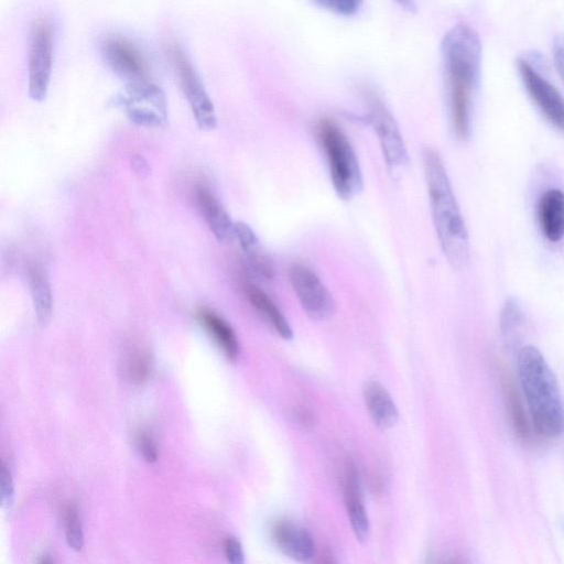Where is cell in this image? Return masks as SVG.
Segmentation results:
<instances>
[{"label": "cell", "instance_id": "1", "mask_svg": "<svg viewBox=\"0 0 564 564\" xmlns=\"http://www.w3.org/2000/svg\"><path fill=\"white\" fill-rule=\"evenodd\" d=\"M441 52L452 127L455 135L464 140L470 133L473 98L480 75L479 35L467 24H456L444 34Z\"/></svg>", "mask_w": 564, "mask_h": 564}, {"label": "cell", "instance_id": "2", "mask_svg": "<svg viewBox=\"0 0 564 564\" xmlns=\"http://www.w3.org/2000/svg\"><path fill=\"white\" fill-rule=\"evenodd\" d=\"M423 166L442 251L453 268L463 269L469 260V240L446 169L438 153L431 148L423 152Z\"/></svg>", "mask_w": 564, "mask_h": 564}, {"label": "cell", "instance_id": "3", "mask_svg": "<svg viewBox=\"0 0 564 564\" xmlns=\"http://www.w3.org/2000/svg\"><path fill=\"white\" fill-rule=\"evenodd\" d=\"M517 369L533 429L543 437L560 436L564 432V405L556 376L544 356L534 346H523Z\"/></svg>", "mask_w": 564, "mask_h": 564}, {"label": "cell", "instance_id": "4", "mask_svg": "<svg viewBox=\"0 0 564 564\" xmlns=\"http://www.w3.org/2000/svg\"><path fill=\"white\" fill-rule=\"evenodd\" d=\"M316 133L327 159L332 183L337 195L345 200L352 198L362 188V176L348 138L329 118L318 121Z\"/></svg>", "mask_w": 564, "mask_h": 564}, {"label": "cell", "instance_id": "5", "mask_svg": "<svg viewBox=\"0 0 564 564\" xmlns=\"http://www.w3.org/2000/svg\"><path fill=\"white\" fill-rule=\"evenodd\" d=\"M165 54L198 128L205 131L215 129L217 117L214 104L188 55L175 41L165 44Z\"/></svg>", "mask_w": 564, "mask_h": 564}, {"label": "cell", "instance_id": "6", "mask_svg": "<svg viewBox=\"0 0 564 564\" xmlns=\"http://www.w3.org/2000/svg\"><path fill=\"white\" fill-rule=\"evenodd\" d=\"M55 31L46 18L36 19L30 31L28 94L34 101L45 100L54 61Z\"/></svg>", "mask_w": 564, "mask_h": 564}, {"label": "cell", "instance_id": "7", "mask_svg": "<svg viewBox=\"0 0 564 564\" xmlns=\"http://www.w3.org/2000/svg\"><path fill=\"white\" fill-rule=\"evenodd\" d=\"M128 118L143 127H160L167 119V101L164 91L151 80L126 84L115 97Z\"/></svg>", "mask_w": 564, "mask_h": 564}, {"label": "cell", "instance_id": "8", "mask_svg": "<svg viewBox=\"0 0 564 564\" xmlns=\"http://www.w3.org/2000/svg\"><path fill=\"white\" fill-rule=\"evenodd\" d=\"M517 69L523 87L542 117L564 134V97L527 59L517 62Z\"/></svg>", "mask_w": 564, "mask_h": 564}, {"label": "cell", "instance_id": "9", "mask_svg": "<svg viewBox=\"0 0 564 564\" xmlns=\"http://www.w3.org/2000/svg\"><path fill=\"white\" fill-rule=\"evenodd\" d=\"M100 54L108 68L126 84L150 80V67L144 54L128 37L106 35L100 42Z\"/></svg>", "mask_w": 564, "mask_h": 564}, {"label": "cell", "instance_id": "10", "mask_svg": "<svg viewBox=\"0 0 564 564\" xmlns=\"http://www.w3.org/2000/svg\"><path fill=\"white\" fill-rule=\"evenodd\" d=\"M368 121L373 127L387 164L398 167L406 163L408 153L398 124L380 96L368 89L364 94Z\"/></svg>", "mask_w": 564, "mask_h": 564}, {"label": "cell", "instance_id": "11", "mask_svg": "<svg viewBox=\"0 0 564 564\" xmlns=\"http://www.w3.org/2000/svg\"><path fill=\"white\" fill-rule=\"evenodd\" d=\"M289 280L306 315L314 321H326L335 313V302L318 275L303 263L289 268Z\"/></svg>", "mask_w": 564, "mask_h": 564}, {"label": "cell", "instance_id": "12", "mask_svg": "<svg viewBox=\"0 0 564 564\" xmlns=\"http://www.w3.org/2000/svg\"><path fill=\"white\" fill-rule=\"evenodd\" d=\"M270 536L284 555L295 561L306 562L315 554V543L311 533L292 520L280 519L273 522Z\"/></svg>", "mask_w": 564, "mask_h": 564}, {"label": "cell", "instance_id": "13", "mask_svg": "<svg viewBox=\"0 0 564 564\" xmlns=\"http://www.w3.org/2000/svg\"><path fill=\"white\" fill-rule=\"evenodd\" d=\"M536 218L547 240L556 242L564 237V193L561 189L550 188L540 196Z\"/></svg>", "mask_w": 564, "mask_h": 564}, {"label": "cell", "instance_id": "14", "mask_svg": "<svg viewBox=\"0 0 564 564\" xmlns=\"http://www.w3.org/2000/svg\"><path fill=\"white\" fill-rule=\"evenodd\" d=\"M364 399L369 415L377 427L389 430L398 422V409L387 389L376 380L364 386Z\"/></svg>", "mask_w": 564, "mask_h": 564}, {"label": "cell", "instance_id": "15", "mask_svg": "<svg viewBox=\"0 0 564 564\" xmlns=\"http://www.w3.org/2000/svg\"><path fill=\"white\" fill-rule=\"evenodd\" d=\"M345 505L351 529L358 541L365 543L369 538V519L364 506L359 478L355 468L349 467L345 476Z\"/></svg>", "mask_w": 564, "mask_h": 564}, {"label": "cell", "instance_id": "16", "mask_svg": "<svg viewBox=\"0 0 564 564\" xmlns=\"http://www.w3.org/2000/svg\"><path fill=\"white\" fill-rule=\"evenodd\" d=\"M196 197L202 215L216 239L221 242L230 240L234 237L235 223L223 204L205 187L197 188Z\"/></svg>", "mask_w": 564, "mask_h": 564}, {"label": "cell", "instance_id": "17", "mask_svg": "<svg viewBox=\"0 0 564 564\" xmlns=\"http://www.w3.org/2000/svg\"><path fill=\"white\" fill-rule=\"evenodd\" d=\"M28 273L36 318L39 324L44 326L48 323L53 308L51 283L45 270L37 263H30Z\"/></svg>", "mask_w": 564, "mask_h": 564}, {"label": "cell", "instance_id": "18", "mask_svg": "<svg viewBox=\"0 0 564 564\" xmlns=\"http://www.w3.org/2000/svg\"><path fill=\"white\" fill-rule=\"evenodd\" d=\"M243 291L251 305L272 325L275 332L282 338L290 339L293 334L291 326L268 294L250 282L243 284Z\"/></svg>", "mask_w": 564, "mask_h": 564}, {"label": "cell", "instance_id": "19", "mask_svg": "<svg viewBox=\"0 0 564 564\" xmlns=\"http://www.w3.org/2000/svg\"><path fill=\"white\" fill-rule=\"evenodd\" d=\"M197 315L226 357L235 361L239 354V344L232 327L212 310L202 308Z\"/></svg>", "mask_w": 564, "mask_h": 564}, {"label": "cell", "instance_id": "20", "mask_svg": "<svg viewBox=\"0 0 564 564\" xmlns=\"http://www.w3.org/2000/svg\"><path fill=\"white\" fill-rule=\"evenodd\" d=\"M153 370V357L145 348L134 347L130 349L123 360L126 378L134 383L145 382Z\"/></svg>", "mask_w": 564, "mask_h": 564}, {"label": "cell", "instance_id": "21", "mask_svg": "<svg viewBox=\"0 0 564 564\" xmlns=\"http://www.w3.org/2000/svg\"><path fill=\"white\" fill-rule=\"evenodd\" d=\"M502 390L506 400V406L510 416V421L516 433L519 437L527 440L530 438V423L528 421L527 414L522 408L521 401L519 400V394L506 375H502Z\"/></svg>", "mask_w": 564, "mask_h": 564}, {"label": "cell", "instance_id": "22", "mask_svg": "<svg viewBox=\"0 0 564 564\" xmlns=\"http://www.w3.org/2000/svg\"><path fill=\"white\" fill-rule=\"evenodd\" d=\"M524 326V315L514 299H509L500 314V330L505 341L513 346L519 340Z\"/></svg>", "mask_w": 564, "mask_h": 564}, {"label": "cell", "instance_id": "23", "mask_svg": "<svg viewBox=\"0 0 564 564\" xmlns=\"http://www.w3.org/2000/svg\"><path fill=\"white\" fill-rule=\"evenodd\" d=\"M64 525L67 544L75 551H80L84 546V532L78 516V510L74 505H67L64 508Z\"/></svg>", "mask_w": 564, "mask_h": 564}, {"label": "cell", "instance_id": "24", "mask_svg": "<svg viewBox=\"0 0 564 564\" xmlns=\"http://www.w3.org/2000/svg\"><path fill=\"white\" fill-rule=\"evenodd\" d=\"M362 1L364 0H314V3L324 10L348 17L359 10Z\"/></svg>", "mask_w": 564, "mask_h": 564}, {"label": "cell", "instance_id": "25", "mask_svg": "<svg viewBox=\"0 0 564 564\" xmlns=\"http://www.w3.org/2000/svg\"><path fill=\"white\" fill-rule=\"evenodd\" d=\"M0 495L2 507L10 510L14 499V486L11 471L3 460L0 465Z\"/></svg>", "mask_w": 564, "mask_h": 564}, {"label": "cell", "instance_id": "26", "mask_svg": "<svg viewBox=\"0 0 564 564\" xmlns=\"http://www.w3.org/2000/svg\"><path fill=\"white\" fill-rule=\"evenodd\" d=\"M138 447L148 463H154L158 459V447L153 436L149 431L141 430L137 435Z\"/></svg>", "mask_w": 564, "mask_h": 564}, {"label": "cell", "instance_id": "27", "mask_svg": "<svg viewBox=\"0 0 564 564\" xmlns=\"http://www.w3.org/2000/svg\"><path fill=\"white\" fill-rule=\"evenodd\" d=\"M224 551L227 560L232 564L243 563V550L241 543L234 536H228L224 542Z\"/></svg>", "mask_w": 564, "mask_h": 564}, {"label": "cell", "instance_id": "28", "mask_svg": "<svg viewBox=\"0 0 564 564\" xmlns=\"http://www.w3.org/2000/svg\"><path fill=\"white\" fill-rule=\"evenodd\" d=\"M554 65L562 80L564 82V34L558 35L553 44Z\"/></svg>", "mask_w": 564, "mask_h": 564}, {"label": "cell", "instance_id": "29", "mask_svg": "<svg viewBox=\"0 0 564 564\" xmlns=\"http://www.w3.org/2000/svg\"><path fill=\"white\" fill-rule=\"evenodd\" d=\"M292 415L296 424L303 429H311L314 425V414L305 406L295 408Z\"/></svg>", "mask_w": 564, "mask_h": 564}, {"label": "cell", "instance_id": "30", "mask_svg": "<svg viewBox=\"0 0 564 564\" xmlns=\"http://www.w3.org/2000/svg\"><path fill=\"white\" fill-rule=\"evenodd\" d=\"M132 167L135 173L140 174V176L148 175L150 171L149 164L142 155L133 156Z\"/></svg>", "mask_w": 564, "mask_h": 564}, {"label": "cell", "instance_id": "31", "mask_svg": "<svg viewBox=\"0 0 564 564\" xmlns=\"http://www.w3.org/2000/svg\"><path fill=\"white\" fill-rule=\"evenodd\" d=\"M400 7H402L405 11L415 13L416 4L414 0H394Z\"/></svg>", "mask_w": 564, "mask_h": 564}]
</instances>
